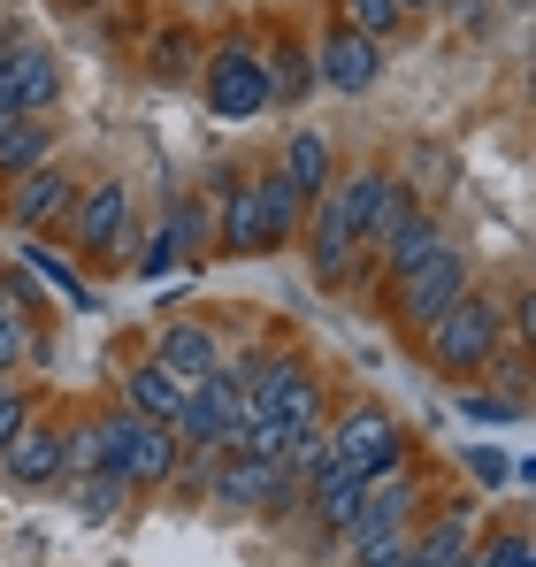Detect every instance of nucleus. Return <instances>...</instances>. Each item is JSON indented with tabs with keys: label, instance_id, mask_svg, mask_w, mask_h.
Segmentation results:
<instances>
[{
	"label": "nucleus",
	"instance_id": "f257e3e1",
	"mask_svg": "<svg viewBox=\"0 0 536 567\" xmlns=\"http://www.w3.org/2000/svg\"><path fill=\"white\" fill-rule=\"evenodd\" d=\"M375 185H383V169H353V177H330V185L307 199V269H315V284H338L353 277V254H360V215H368V199H375Z\"/></svg>",
	"mask_w": 536,
	"mask_h": 567
},
{
	"label": "nucleus",
	"instance_id": "f03ea898",
	"mask_svg": "<svg viewBox=\"0 0 536 567\" xmlns=\"http://www.w3.org/2000/svg\"><path fill=\"white\" fill-rule=\"evenodd\" d=\"M498 346H506V307H498L491 291H475V284L430 322V361H437V377H452V383H475L498 361Z\"/></svg>",
	"mask_w": 536,
	"mask_h": 567
},
{
	"label": "nucleus",
	"instance_id": "7ed1b4c3",
	"mask_svg": "<svg viewBox=\"0 0 536 567\" xmlns=\"http://www.w3.org/2000/svg\"><path fill=\"white\" fill-rule=\"evenodd\" d=\"M199 78H207V107H215L223 123H246V115H261V107H268L261 54H254L246 39H230V47H215V54L199 62Z\"/></svg>",
	"mask_w": 536,
	"mask_h": 567
},
{
	"label": "nucleus",
	"instance_id": "20e7f679",
	"mask_svg": "<svg viewBox=\"0 0 536 567\" xmlns=\"http://www.w3.org/2000/svg\"><path fill=\"white\" fill-rule=\"evenodd\" d=\"M322 453H330L338 468H353V475H375V468H391V461H406L399 422H391L383 406H346L338 430H322Z\"/></svg>",
	"mask_w": 536,
	"mask_h": 567
},
{
	"label": "nucleus",
	"instance_id": "39448f33",
	"mask_svg": "<svg viewBox=\"0 0 536 567\" xmlns=\"http://www.w3.org/2000/svg\"><path fill=\"white\" fill-rule=\"evenodd\" d=\"M70 207H78V177L62 169V162H39V169H23V177H8L0 192V215L16 223V230H54V223H70Z\"/></svg>",
	"mask_w": 536,
	"mask_h": 567
},
{
	"label": "nucleus",
	"instance_id": "423d86ee",
	"mask_svg": "<svg viewBox=\"0 0 536 567\" xmlns=\"http://www.w3.org/2000/svg\"><path fill=\"white\" fill-rule=\"evenodd\" d=\"M460 291H467V254H460V246H445V254H430L414 277L391 284V315H399L406 330H430V322L445 315Z\"/></svg>",
	"mask_w": 536,
	"mask_h": 567
},
{
	"label": "nucleus",
	"instance_id": "0eeeda50",
	"mask_svg": "<svg viewBox=\"0 0 536 567\" xmlns=\"http://www.w3.org/2000/svg\"><path fill=\"white\" fill-rule=\"evenodd\" d=\"M123 230H131V192L115 185V177L78 185V207H70V246H78L85 261H107V254L123 246Z\"/></svg>",
	"mask_w": 536,
	"mask_h": 567
},
{
	"label": "nucleus",
	"instance_id": "6e6552de",
	"mask_svg": "<svg viewBox=\"0 0 536 567\" xmlns=\"http://www.w3.org/2000/svg\"><path fill=\"white\" fill-rule=\"evenodd\" d=\"M284 461H254V453H223L215 475H207V498H215V514H268V498H276V483H284Z\"/></svg>",
	"mask_w": 536,
	"mask_h": 567
},
{
	"label": "nucleus",
	"instance_id": "1a4fd4ad",
	"mask_svg": "<svg viewBox=\"0 0 536 567\" xmlns=\"http://www.w3.org/2000/svg\"><path fill=\"white\" fill-rule=\"evenodd\" d=\"M0 475L16 483V491H54L62 483V422H23L8 445H0Z\"/></svg>",
	"mask_w": 536,
	"mask_h": 567
},
{
	"label": "nucleus",
	"instance_id": "9d476101",
	"mask_svg": "<svg viewBox=\"0 0 536 567\" xmlns=\"http://www.w3.org/2000/svg\"><path fill=\"white\" fill-rule=\"evenodd\" d=\"M375 78H383V39H360V31H346V23H338V31L322 39V54H315V85L360 100Z\"/></svg>",
	"mask_w": 536,
	"mask_h": 567
},
{
	"label": "nucleus",
	"instance_id": "9b49d317",
	"mask_svg": "<svg viewBox=\"0 0 536 567\" xmlns=\"http://www.w3.org/2000/svg\"><path fill=\"white\" fill-rule=\"evenodd\" d=\"M0 100H8L16 115H47V107L62 100V62H54V47L23 39V47H16V62H8V85H0Z\"/></svg>",
	"mask_w": 536,
	"mask_h": 567
},
{
	"label": "nucleus",
	"instance_id": "f8f14e48",
	"mask_svg": "<svg viewBox=\"0 0 536 567\" xmlns=\"http://www.w3.org/2000/svg\"><path fill=\"white\" fill-rule=\"evenodd\" d=\"M177 430L169 422H146L138 414V430H131V445H123V491H169V475H177Z\"/></svg>",
	"mask_w": 536,
	"mask_h": 567
},
{
	"label": "nucleus",
	"instance_id": "ddd939ff",
	"mask_svg": "<svg viewBox=\"0 0 536 567\" xmlns=\"http://www.w3.org/2000/svg\"><path fill=\"white\" fill-rule=\"evenodd\" d=\"M154 369H169L177 383H199L207 369H223V346H215L207 322H162V338H154Z\"/></svg>",
	"mask_w": 536,
	"mask_h": 567
},
{
	"label": "nucleus",
	"instance_id": "4468645a",
	"mask_svg": "<svg viewBox=\"0 0 536 567\" xmlns=\"http://www.w3.org/2000/svg\"><path fill=\"white\" fill-rule=\"evenodd\" d=\"M276 169L299 185V199H315V192L338 177V154H330V138H322L315 123H291V131H284V146H276Z\"/></svg>",
	"mask_w": 536,
	"mask_h": 567
},
{
	"label": "nucleus",
	"instance_id": "2eb2a0df",
	"mask_svg": "<svg viewBox=\"0 0 536 567\" xmlns=\"http://www.w3.org/2000/svg\"><path fill=\"white\" fill-rule=\"evenodd\" d=\"M445 246H452V238H445V223L414 207V215H406V223H399V230H391V238L375 246V261H383V277L399 284V277H414V269H422L430 254H445Z\"/></svg>",
	"mask_w": 536,
	"mask_h": 567
},
{
	"label": "nucleus",
	"instance_id": "dca6fc26",
	"mask_svg": "<svg viewBox=\"0 0 536 567\" xmlns=\"http://www.w3.org/2000/svg\"><path fill=\"white\" fill-rule=\"evenodd\" d=\"M254 199H261V246L276 254V246H291L299 238V223H307V199H299V185L268 162L261 177H254Z\"/></svg>",
	"mask_w": 536,
	"mask_h": 567
},
{
	"label": "nucleus",
	"instance_id": "f3484780",
	"mask_svg": "<svg viewBox=\"0 0 536 567\" xmlns=\"http://www.w3.org/2000/svg\"><path fill=\"white\" fill-rule=\"evenodd\" d=\"M215 254H268V246H261V199H254V177L223 185V207H215Z\"/></svg>",
	"mask_w": 536,
	"mask_h": 567
},
{
	"label": "nucleus",
	"instance_id": "a211bd4d",
	"mask_svg": "<svg viewBox=\"0 0 536 567\" xmlns=\"http://www.w3.org/2000/svg\"><path fill=\"white\" fill-rule=\"evenodd\" d=\"M475 553V506H445L437 522L414 529V560L422 567H460Z\"/></svg>",
	"mask_w": 536,
	"mask_h": 567
},
{
	"label": "nucleus",
	"instance_id": "6ab92c4d",
	"mask_svg": "<svg viewBox=\"0 0 536 567\" xmlns=\"http://www.w3.org/2000/svg\"><path fill=\"white\" fill-rule=\"evenodd\" d=\"M39 162H54V123H39V115H8V123H0V185L23 177V169H39Z\"/></svg>",
	"mask_w": 536,
	"mask_h": 567
},
{
	"label": "nucleus",
	"instance_id": "aec40b11",
	"mask_svg": "<svg viewBox=\"0 0 536 567\" xmlns=\"http://www.w3.org/2000/svg\"><path fill=\"white\" fill-rule=\"evenodd\" d=\"M184 391H192V383H177L169 369H154V361H138V369L123 377V406H131V414H146V422H177Z\"/></svg>",
	"mask_w": 536,
	"mask_h": 567
},
{
	"label": "nucleus",
	"instance_id": "412c9836",
	"mask_svg": "<svg viewBox=\"0 0 536 567\" xmlns=\"http://www.w3.org/2000/svg\"><path fill=\"white\" fill-rule=\"evenodd\" d=\"M261 78H268V100H284V107H299V100L315 93V54L307 47H268V62H261Z\"/></svg>",
	"mask_w": 536,
	"mask_h": 567
},
{
	"label": "nucleus",
	"instance_id": "4be33fe9",
	"mask_svg": "<svg viewBox=\"0 0 536 567\" xmlns=\"http://www.w3.org/2000/svg\"><path fill=\"white\" fill-rule=\"evenodd\" d=\"M162 246H169V254H215V207H207L199 192L169 207V230H162Z\"/></svg>",
	"mask_w": 536,
	"mask_h": 567
},
{
	"label": "nucleus",
	"instance_id": "5701e85b",
	"mask_svg": "<svg viewBox=\"0 0 536 567\" xmlns=\"http://www.w3.org/2000/svg\"><path fill=\"white\" fill-rule=\"evenodd\" d=\"M54 491H70V498H78V514H85V522H107V514H115V506H123V498H131V491H123V475H115V468L70 475V483H54Z\"/></svg>",
	"mask_w": 536,
	"mask_h": 567
},
{
	"label": "nucleus",
	"instance_id": "b1692460",
	"mask_svg": "<svg viewBox=\"0 0 536 567\" xmlns=\"http://www.w3.org/2000/svg\"><path fill=\"white\" fill-rule=\"evenodd\" d=\"M338 23L360 31V39H391L406 16H399V0H338Z\"/></svg>",
	"mask_w": 536,
	"mask_h": 567
},
{
	"label": "nucleus",
	"instance_id": "393cba45",
	"mask_svg": "<svg viewBox=\"0 0 536 567\" xmlns=\"http://www.w3.org/2000/svg\"><path fill=\"white\" fill-rule=\"evenodd\" d=\"M23 353H31V322H23V307H8L0 315V377H16Z\"/></svg>",
	"mask_w": 536,
	"mask_h": 567
},
{
	"label": "nucleus",
	"instance_id": "a878e982",
	"mask_svg": "<svg viewBox=\"0 0 536 567\" xmlns=\"http://www.w3.org/2000/svg\"><path fill=\"white\" fill-rule=\"evenodd\" d=\"M31 414H39V406H31V391H23L16 377H0V445H8V437H16Z\"/></svg>",
	"mask_w": 536,
	"mask_h": 567
},
{
	"label": "nucleus",
	"instance_id": "bb28decb",
	"mask_svg": "<svg viewBox=\"0 0 536 567\" xmlns=\"http://www.w3.org/2000/svg\"><path fill=\"white\" fill-rule=\"evenodd\" d=\"M31 269H39V277L54 284V291H62V299H70V307H92V291L78 277H70V269H62V261H54V254H47V246H31Z\"/></svg>",
	"mask_w": 536,
	"mask_h": 567
},
{
	"label": "nucleus",
	"instance_id": "cd10ccee",
	"mask_svg": "<svg viewBox=\"0 0 536 567\" xmlns=\"http://www.w3.org/2000/svg\"><path fill=\"white\" fill-rule=\"evenodd\" d=\"M467 422H522V399H498V391H467L460 399Z\"/></svg>",
	"mask_w": 536,
	"mask_h": 567
},
{
	"label": "nucleus",
	"instance_id": "c85d7f7f",
	"mask_svg": "<svg viewBox=\"0 0 536 567\" xmlns=\"http://www.w3.org/2000/svg\"><path fill=\"white\" fill-rule=\"evenodd\" d=\"M154 70H162V78H169V70H177V78L192 70V39H184V31H177V39H162V47H154Z\"/></svg>",
	"mask_w": 536,
	"mask_h": 567
},
{
	"label": "nucleus",
	"instance_id": "c756f323",
	"mask_svg": "<svg viewBox=\"0 0 536 567\" xmlns=\"http://www.w3.org/2000/svg\"><path fill=\"white\" fill-rule=\"evenodd\" d=\"M467 468L483 475V483H506V475H514V468H506V461H498V453H483V445H475V453H467Z\"/></svg>",
	"mask_w": 536,
	"mask_h": 567
},
{
	"label": "nucleus",
	"instance_id": "7c9ffc66",
	"mask_svg": "<svg viewBox=\"0 0 536 567\" xmlns=\"http://www.w3.org/2000/svg\"><path fill=\"white\" fill-rule=\"evenodd\" d=\"M23 39H31L23 23H0V85H8V62H16V47H23Z\"/></svg>",
	"mask_w": 536,
	"mask_h": 567
},
{
	"label": "nucleus",
	"instance_id": "2f4dec72",
	"mask_svg": "<svg viewBox=\"0 0 536 567\" xmlns=\"http://www.w3.org/2000/svg\"><path fill=\"white\" fill-rule=\"evenodd\" d=\"M430 8H445V0H399V16H430Z\"/></svg>",
	"mask_w": 536,
	"mask_h": 567
},
{
	"label": "nucleus",
	"instance_id": "473e14b6",
	"mask_svg": "<svg viewBox=\"0 0 536 567\" xmlns=\"http://www.w3.org/2000/svg\"><path fill=\"white\" fill-rule=\"evenodd\" d=\"M62 8H78V16H92V8H115V0H62Z\"/></svg>",
	"mask_w": 536,
	"mask_h": 567
}]
</instances>
